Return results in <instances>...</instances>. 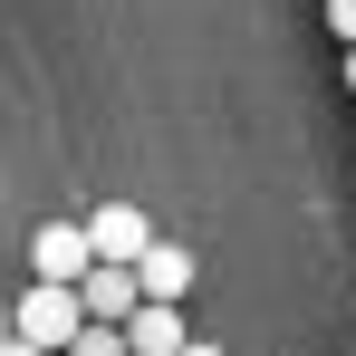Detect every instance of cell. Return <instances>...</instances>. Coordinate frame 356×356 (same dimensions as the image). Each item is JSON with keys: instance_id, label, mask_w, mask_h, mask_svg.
<instances>
[{"instance_id": "1", "label": "cell", "mask_w": 356, "mask_h": 356, "mask_svg": "<svg viewBox=\"0 0 356 356\" xmlns=\"http://www.w3.org/2000/svg\"><path fill=\"white\" fill-rule=\"evenodd\" d=\"M77 327H87V308H77V280H39V289L10 308V337H29V347H49V356H58Z\"/></svg>"}, {"instance_id": "2", "label": "cell", "mask_w": 356, "mask_h": 356, "mask_svg": "<svg viewBox=\"0 0 356 356\" xmlns=\"http://www.w3.org/2000/svg\"><path fill=\"white\" fill-rule=\"evenodd\" d=\"M193 327H183V298H135L125 308V356H174Z\"/></svg>"}, {"instance_id": "3", "label": "cell", "mask_w": 356, "mask_h": 356, "mask_svg": "<svg viewBox=\"0 0 356 356\" xmlns=\"http://www.w3.org/2000/svg\"><path fill=\"white\" fill-rule=\"evenodd\" d=\"M125 270H135V298H193V270H202V260L174 250V241H145Z\"/></svg>"}, {"instance_id": "4", "label": "cell", "mask_w": 356, "mask_h": 356, "mask_svg": "<svg viewBox=\"0 0 356 356\" xmlns=\"http://www.w3.org/2000/svg\"><path fill=\"white\" fill-rule=\"evenodd\" d=\"M77 232H87V250H97V260H135V250H145V212H135V202H97V212H87V222H77Z\"/></svg>"}, {"instance_id": "5", "label": "cell", "mask_w": 356, "mask_h": 356, "mask_svg": "<svg viewBox=\"0 0 356 356\" xmlns=\"http://www.w3.org/2000/svg\"><path fill=\"white\" fill-rule=\"evenodd\" d=\"M77 308L106 318V327H125V308H135V270H125V260H87V270H77Z\"/></svg>"}, {"instance_id": "6", "label": "cell", "mask_w": 356, "mask_h": 356, "mask_svg": "<svg viewBox=\"0 0 356 356\" xmlns=\"http://www.w3.org/2000/svg\"><path fill=\"white\" fill-rule=\"evenodd\" d=\"M29 260H39V280H77L97 250H87V232H77V222H49V232L29 241Z\"/></svg>"}, {"instance_id": "7", "label": "cell", "mask_w": 356, "mask_h": 356, "mask_svg": "<svg viewBox=\"0 0 356 356\" xmlns=\"http://www.w3.org/2000/svg\"><path fill=\"white\" fill-rule=\"evenodd\" d=\"M58 356H125V327H106V318H87L77 337H67Z\"/></svg>"}, {"instance_id": "8", "label": "cell", "mask_w": 356, "mask_h": 356, "mask_svg": "<svg viewBox=\"0 0 356 356\" xmlns=\"http://www.w3.org/2000/svg\"><path fill=\"white\" fill-rule=\"evenodd\" d=\"M327 29H337V39H356V0H327Z\"/></svg>"}, {"instance_id": "9", "label": "cell", "mask_w": 356, "mask_h": 356, "mask_svg": "<svg viewBox=\"0 0 356 356\" xmlns=\"http://www.w3.org/2000/svg\"><path fill=\"white\" fill-rule=\"evenodd\" d=\"M0 356H49V347H29V337H0Z\"/></svg>"}, {"instance_id": "10", "label": "cell", "mask_w": 356, "mask_h": 356, "mask_svg": "<svg viewBox=\"0 0 356 356\" xmlns=\"http://www.w3.org/2000/svg\"><path fill=\"white\" fill-rule=\"evenodd\" d=\"M174 356H222V347H212V337H183V347H174Z\"/></svg>"}, {"instance_id": "11", "label": "cell", "mask_w": 356, "mask_h": 356, "mask_svg": "<svg viewBox=\"0 0 356 356\" xmlns=\"http://www.w3.org/2000/svg\"><path fill=\"white\" fill-rule=\"evenodd\" d=\"M347 97H356V39H347Z\"/></svg>"}, {"instance_id": "12", "label": "cell", "mask_w": 356, "mask_h": 356, "mask_svg": "<svg viewBox=\"0 0 356 356\" xmlns=\"http://www.w3.org/2000/svg\"><path fill=\"white\" fill-rule=\"evenodd\" d=\"M0 337H10V308H0Z\"/></svg>"}]
</instances>
